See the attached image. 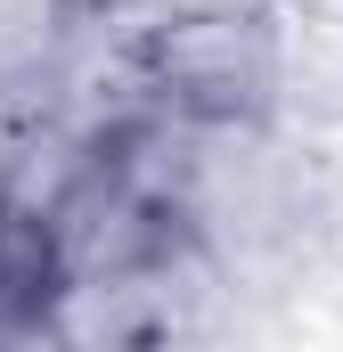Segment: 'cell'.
Listing matches in <instances>:
<instances>
[{
	"instance_id": "1",
	"label": "cell",
	"mask_w": 343,
	"mask_h": 352,
	"mask_svg": "<svg viewBox=\"0 0 343 352\" xmlns=\"http://www.w3.org/2000/svg\"><path fill=\"white\" fill-rule=\"evenodd\" d=\"M131 90L188 131H286L270 0H147L131 41Z\"/></svg>"
},
{
	"instance_id": "2",
	"label": "cell",
	"mask_w": 343,
	"mask_h": 352,
	"mask_svg": "<svg viewBox=\"0 0 343 352\" xmlns=\"http://www.w3.org/2000/svg\"><path fill=\"white\" fill-rule=\"evenodd\" d=\"M278 123L294 140L343 131V0H270Z\"/></svg>"
},
{
	"instance_id": "3",
	"label": "cell",
	"mask_w": 343,
	"mask_h": 352,
	"mask_svg": "<svg viewBox=\"0 0 343 352\" xmlns=\"http://www.w3.org/2000/svg\"><path fill=\"white\" fill-rule=\"evenodd\" d=\"M41 107L33 98H16V90L0 82V213L8 205H25V188H33V148H41Z\"/></svg>"
}]
</instances>
